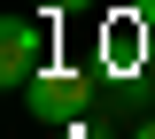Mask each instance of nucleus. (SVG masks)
I'll return each mask as SVG.
<instances>
[{
  "label": "nucleus",
  "instance_id": "nucleus-1",
  "mask_svg": "<svg viewBox=\"0 0 155 139\" xmlns=\"http://www.w3.org/2000/svg\"><path fill=\"white\" fill-rule=\"evenodd\" d=\"M155 23L140 16V8H109L101 16V31H93V70L109 77V93H132L140 77H147V54H155Z\"/></svg>",
  "mask_w": 155,
  "mask_h": 139
},
{
  "label": "nucleus",
  "instance_id": "nucleus-2",
  "mask_svg": "<svg viewBox=\"0 0 155 139\" xmlns=\"http://www.w3.org/2000/svg\"><path fill=\"white\" fill-rule=\"evenodd\" d=\"M93 77H101V70H70V62H54V54H47V62H39V77L23 85L16 100L31 108L39 124H54V131H62V124H78L85 108H93Z\"/></svg>",
  "mask_w": 155,
  "mask_h": 139
},
{
  "label": "nucleus",
  "instance_id": "nucleus-3",
  "mask_svg": "<svg viewBox=\"0 0 155 139\" xmlns=\"http://www.w3.org/2000/svg\"><path fill=\"white\" fill-rule=\"evenodd\" d=\"M39 62H47V23L8 16V23H0V85H8V93H23V85L39 77Z\"/></svg>",
  "mask_w": 155,
  "mask_h": 139
},
{
  "label": "nucleus",
  "instance_id": "nucleus-4",
  "mask_svg": "<svg viewBox=\"0 0 155 139\" xmlns=\"http://www.w3.org/2000/svg\"><path fill=\"white\" fill-rule=\"evenodd\" d=\"M70 8H85V0H39V16L54 23V16H70Z\"/></svg>",
  "mask_w": 155,
  "mask_h": 139
},
{
  "label": "nucleus",
  "instance_id": "nucleus-5",
  "mask_svg": "<svg viewBox=\"0 0 155 139\" xmlns=\"http://www.w3.org/2000/svg\"><path fill=\"white\" fill-rule=\"evenodd\" d=\"M132 139H155V116H140V124H132Z\"/></svg>",
  "mask_w": 155,
  "mask_h": 139
},
{
  "label": "nucleus",
  "instance_id": "nucleus-6",
  "mask_svg": "<svg viewBox=\"0 0 155 139\" xmlns=\"http://www.w3.org/2000/svg\"><path fill=\"white\" fill-rule=\"evenodd\" d=\"M132 8H140V16H147V23H155V0H132Z\"/></svg>",
  "mask_w": 155,
  "mask_h": 139
}]
</instances>
